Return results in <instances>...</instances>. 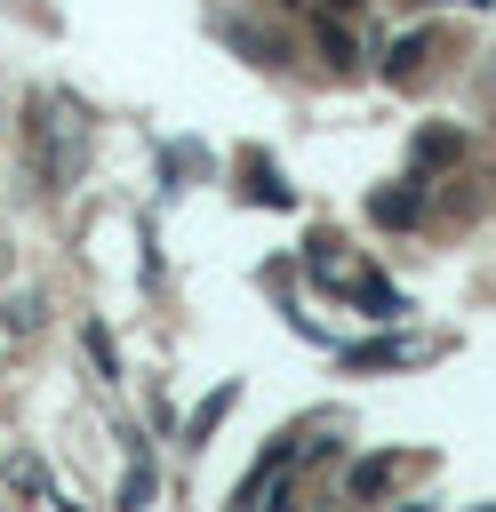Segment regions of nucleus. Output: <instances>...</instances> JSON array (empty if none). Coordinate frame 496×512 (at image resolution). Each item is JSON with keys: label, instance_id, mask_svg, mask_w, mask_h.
<instances>
[{"label": "nucleus", "instance_id": "7ed1b4c3", "mask_svg": "<svg viewBox=\"0 0 496 512\" xmlns=\"http://www.w3.org/2000/svg\"><path fill=\"white\" fill-rule=\"evenodd\" d=\"M352 304H360L368 320H400V312H408V296H400L392 280H376V272H360V280H352Z\"/></svg>", "mask_w": 496, "mask_h": 512}, {"label": "nucleus", "instance_id": "9d476101", "mask_svg": "<svg viewBox=\"0 0 496 512\" xmlns=\"http://www.w3.org/2000/svg\"><path fill=\"white\" fill-rule=\"evenodd\" d=\"M424 48H432L424 32H408V40H392V48H384V72H392V80H408V72L424 64Z\"/></svg>", "mask_w": 496, "mask_h": 512}, {"label": "nucleus", "instance_id": "423d86ee", "mask_svg": "<svg viewBox=\"0 0 496 512\" xmlns=\"http://www.w3.org/2000/svg\"><path fill=\"white\" fill-rule=\"evenodd\" d=\"M152 488H160V472H152V456H144V440H136V456H128V472H120V504L136 512V504H152Z\"/></svg>", "mask_w": 496, "mask_h": 512}, {"label": "nucleus", "instance_id": "f257e3e1", "mask_svg": "<svg viewBox=\"0 0 496 512\" xmlns=\"http://www.w3.org/2000/svg\"><path fill=\"white\" fill-rule=\"evenodd\" d=\"M416 184H424V168H416V176H400V184H384V192H368V216H376V224H392V232H400V224H416V216H424V192H416Z\"/></svg>", "mask_w": 496, "mask_h": 512}, {"label": "nucleus", "instance_id": "39448f33", "mask_svg": "<svg viewBox=\"0 0 496 512\" xmlns=\"http://www.w3.org/2000/svg\"><path fill=\"white\" fill-rule=\"evenodd\" d=\"M224 416H232V384H216V392H208V400H200V408H192V416H184V440H192V448H200V440H208V432H216V424H224Z\"/></svg>", "mask_w": 496, "mask_h": 512}, {"label": "nucleus", "instance_id": "6e6552de", "mask_svg": "<svg viewBox=\"0 0 496 512\" xmlns=\"http://www.w3.org/2000/svg\"><path fill=\"white\" fill-rule=\"evenodd\" d=\"M408 352H416V344H400V336H368V344H352L344 360H352V368H392V360H408Z\"/></svg>", "mask_w": 496, "mask_h": 512}, {"label": "nucleus", "instance_id": "4468645a", "mask_svg": "<svg viewBox=\"0 0 496 512\" xmlns=\"http://www.w3.org/2000/svg\"><path fill=\"white\" fill-rule=\"evenodd\" d=\"M320 56H328L336 72L352 64V32H344V24H328V16H320Z\"/></svg>", "mask_w": 496, "mask_h": 512}, {"label": "nucleus", "instance_id": "f03ea898", "mask_svg": "<svg viewBox=\"0 0 496 512\" xmlns=\"http://www.w3.org/2000/svg\"><path fill=\"white\" fill-rule=\"evenodd\" d=\"M40 176L64 184V96H40Z\"/></svg>", "mask_w": 496, "mask_h": 512}, {"label": "nucleus", "instance_id": "9b49d317", "mask_svg": "<svg viewBox=\"0 0 496 512\" xmlns=\"http://www.w3.org/2000/svg\"><path fill=\"white\" fill-rule=\"evenodd\" d=\"M80 344H88V368H96V376L112 384V376H120V360H112V336H104V328L88 320V328H80Z\"/></svg>", "mask_w": 496, "mask_h": 512}, {"label": "nucleus", "instance_id": "20e7f679", "mask_svg": "<svg viewBox=\"0 0 496 512\" xmlns=\"http://www.w3.org/2000/svg\"><path fill=\"white\" fill-rule=\"evenodd\" d=\"M8 488H16L24 504H56V480H48L40 456H8Z\"/></svg>", "mask_w": 496, "mask_h": 512}, {"label": "nucleus", "instance_id": "dca6fc26", "mask_svg": "<svg viewBox=\"0 0 496 512\" xmlns=\"http://www.w3.org/2000/svg\"><path fill=\"white\" fill-rule=\"evenodd\" d=\"M328 8H336V16H344V8H360V0H328Z\"/></svg>", "mask_w": 496, "mask_h": 512}, {"label": "nucleus", "instance_id": "f3484780", "mask_svg": "<svg viewBox=\"0 0 496 512\" xmlns=\"http://www.w3.org/2000/svg\"><path fill=\"white\" fill-rule=\"evenodd\" d=\"M464 8H488V0H464Z\"/></svg>", "mask_w": 496, "mask_h": 512}, {"label": "nucleus", "instance_id": "0eeeda50", "mask_svg": "<svg viewBox=\"0 0 496 512\" xmlns=\"http://www.w3.org/2000/svg\"><path fill=\"white\" fill-rule=\"evenodd\" d=\"M344 488H352L360 504H368V496H384V488H392V456H360V464L344 472Z\"/></svg>", "mask_w": 496, "mask_h": 512}, {"label": "nucleus", "instance_id": "ddd939ff", "mask_svg": "<svg viewBox=\"0 0 496 512\" xmlns=\"http://www.w3.org/2000/svg\"><path fill=\"white\" fill-rule=\"evenodd\" d=\"M0 328H8V336H32V328H40V296H16V304H0Z\"/></svg>", "mask_w": 496, "mask_h": 512}, {"label": "nucleus", "instance_id": "f8f14e48", "mask_svg": "<svg viewBox=\"0 0 496 512\" xmlns=\"http://www.w3.org/2000/svg\"><path fill=\"white\" fill-rule=\"evenodd\" d=\"M304 272L336 280V232H312V240H304Z\"/></svg>", "mask_w": 496, "mask_h": 512}, {"label": "nucleus", "instance_id": "2eb2a0df", "mask_svg": "<svg viewBox=\"0 0 496 512\" xmlns=\"http://www.w3.org/2000/svg\"><path fill=\"white\" fill-rule=\"evenodd\" d=\"M448 152H456V136H448V128H424V136H416V168H440Z\"/></svg>", "mask_w": 496, "mask_h": 512}, {"label": "nucleus", "instance_id": "1a4fd4ad", "mask_svg": "<svg viewBox=\"0 0 496 512\" xmlns=\"http://www.w3.org/2000/svg\"><path fill=\"white\" fill-rule=\"evenodd\" d=\"M248 200H264V208H296V192H288L264 160H248Z\"/></svg>", "mask_w": 496, "mask_h": 512}]
</instances>
